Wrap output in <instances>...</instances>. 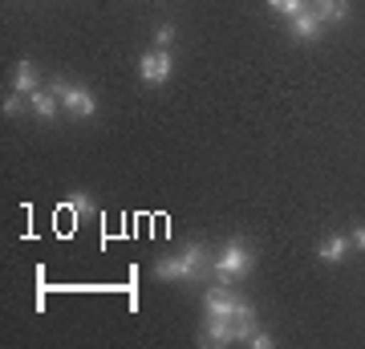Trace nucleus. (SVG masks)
I'll return each instance as SVG.
<instances>
[{"instance_id": "17", "label": "nucleus", "mask_w": 365, "mask_h": 349, "mask_svg": "<svg viewBox=\"0 0 365 349\" xmlns=\"http://www.w3.org/2000/svg\"><path fill=\"white\" fill-rule=\"evenodd\" d=\"M248 345H256V349H272V345H276V337H272V333H260V329H256Z\"/></svg>"}, {"instance_id": "14", "label": "nucleus", "mask_w": 365, "mask_h": 349, "mask_svg": "<svg viewBox=\"0 0 365 349\" xmlns=\"http://www.w3.org/2000/svg\"><path fill=\"white\" fill-rule=\"evenodd\" d=\"M313 0H268V9H276V13H284V16H297V13H304Z\"/></svg>"}, {"instance_id": "3", "label": "nucleus", "mask_w": 365, "mask_h": 349, "mask_svg": "<svg viewBox=\"0 0 365 349\" xmlns=\"http://www.w3.org/2000/svg\"><path fill=\"white\" fill-rule=\"evenodd\" d=\"M49 93H53V98H61V106H66L69 114H78V118H93V114H98V98H93L86 86H69L66 78H53L49 81Z\"/></svg>"}, {"instance_id": "13", "label": "nucleus", "mask_w": 365, "mask_h": 349, "mask_svg": "<svg viewBox=\"0 0 365 349\" xmlns=\"http://www.w3.org/2000/svg\"><path fill=\"white\" fill-rule=\"evenodd\" d=\"M69 211H73V220H81V216H93V199L86 191H73L69 195Z\"/></svg>"}, {"instance_id": "15", "label": "nucleus", "mask_w": 365, "mask_h": 349, "mask_svg": "<svg viewBox=\"0 0 365 349\" xmlns=\"http://www.w3.org/2000/svg\"><path fill=\"white\" fill-rule=\"evenodd\" d=\"M175 45V25H158L155 29V49H170Z\"/></svg>"}, {"instance_id": "12", "label": "nucleus", "mask_w": 365, "mask_h": 349, "mask_svg": "<svg viewBox=\"0 0 365 349\" xmlns=\"http://www.w3.org/2000/svg\"><path fill=\"white\" fill-rule=\"evenodd\" d=\"M37 69H33V61H16V93H37Z\"/></svg>"}, {"instance_id": "8", "label": "nucleus", "mask_w": 365, "mask_h": 349, "mask_svg": "<svg viewBox=\"0 0 365 349\" xmlns=\"http://www.w3.org/2000/svg\"><path fill=\"white\" fill-rule=\"evenodd\" d=\"M260 329V321H256V309H252L248 300H240V309H235V345H244V341H252V333Z\"/></svg>"}, {"instance_id": "2", "label": "nucleus", "mask_w": 365, "mask_h": 349, "mask_svg": "<svg viewBox=\"0 0 365 349\" xmlns=\"http://www.w3.org/2000/svg\"><path fill=\"white\" fill-rule=\"evenodd\" d=\"M252 268H256V252H252L244 240H227V244L215 252V260H211V272H215L220 285H232L240 276H248Z\"/></svg>"}, {"instance_id": "18", "label": "nucleus", "mask_w": 365, "mask_h": 349, "mask_svg": "<svg viewBox=\"0 0 365 349\" xmlns=\"http://www.w3.org/2000/svg\"><path fill=\"white\" fill-rule=\"evenodd\" d=\"M349 244L357 248V252H365V223H357V228L349 232Z\"/></svg>"}, {"instance_id": "4", "label": "nucleus", "mask_w": 365, "mask_h": 349, "mask_svg": "<svg viewBox=\"0 0 365 349\" xmlns=\"http://www.w3.org/2000/svg\"><path fill=\"white\" fill-rule=\"evenodd\" d=\"M170 69H175L170 49H146L143 57H138V78H143L146 86H163V81H170Z\"/></svg>"}, {"instance_id": "9", "label": "nucleus", "mask_w": 365, "mask_h": 349, "mask_svg": "<svg viewBox=\"0 0 365 349\" xmlns=\"http://www.w3.org/2000/svg\"><path fill=\"white\" fill-rule=\"evenodd\" d=\"M309 9H313L325 25H341V21L349 16V0H313Z\"/></svg>"}, {"instance_id": "16", "label": "nucleus", "mask_w": 365, "mask_h": 349, "mask_svg": "<svg viewBox=\"0 0 365 349\" xmlns=\"http://www.w3.org/2000/svg\"><path fill=\"white\" fill-rule=\"evenodd\" d=\"M21 110H25V93H9V98H4V114L13 118V114H21Z\"/></svg>"}, {"instance_id": "11", "label": "nucleus", "mask_w": 365, "mask_h": 349, "mask_svg": "<svg viewBox=\"0 0 365 349\" xmlns=\"http://www.w3.org/2000/svg\"><path fill=\"white\" fill-rule=\"evenodd\" d=\"M29 106H33V114L37 118H57V106H61V98H53L49 90H37V93H29Z\"/></svg>"}, {"instance_id": "1", "label": "nucleus", "mask_w": 365, "mask_h": 349, "mask_svg": "<svg viewBox=\"0 0 365 349\" xmlns=\"http://www.w3.org/2000/svg\"><path fill=\"white\" fill-rule=\"evenodd\" d=\"M207 268V248L199 240H187L179 256H163L155 264V280H199Z\"/></svg>"}, {"instance_id": "5", "label": "nucleus", "mask_w": 365, "mask_h": 349, "mask_svg": "<svg viewBox=\"0 0 365 349\" xmlns=\"http://www.w3.org/2000/svg\"><path fill=\"white\" fill-rule=\"evenodd\" d=\"M203 309H207V317H235V309H240V297H235L227 285H215V288H207Z\"/></svg>"}, {"instance_id": "10", "label": "nucleus", "mask_w": 365, "mask_h": 349, "mask_svg": "<svg viewBox=\"0 0 365 349\" xmlns=\"http://www.w3.org/2000/svg\"><path fill=\"white\" fill-rule=\"evenodd\" d=\"M349 248H353L349 236H325L317 252H321V260H325V264H341V260L349 256Z\"/></svg>"}, {"instance_id": "6", "label": "nucleus", "mask_w": 365, "mask_h": 349, "mask_svg": "<svg viewBox=\"0 0 365 349\" xmlns=\"http://www.w3.org/2000/svg\"><path fill=\"white\" fill-rule=\"evenodd\" d=\"M207 345H235V317H207Z\"/></svg>"}, {"instance_id": "7", "label": "nucleus", "mask_w": 365, "mask_h": 349, "mask_svg": "<svg viewBox=\"0 0 365 349\" xmlns=\"http://www.w3.org/2000/svg\"><path fill=\"white\" fill-rule=\"evenodd\" d=\"M321 29H325V21L313 9H304V13L292 16V37L297 41H321Z\"/></svg>"}]
</instances>
